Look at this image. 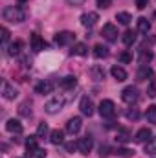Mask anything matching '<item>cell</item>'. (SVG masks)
Returning <instances> with one entry per match:
<instances>
[{"instance_id":"1","label":"cell","mask_w":156,"mask_h":158,"mask_svg":"<svg viewBox=\"0 0 156 158\" xmlns=\"http://www.w3.org/2000/svg\"><path fill=\"white\" fill-rule=\"evenodd\" d=\"M2 15H4V20L13 22V24H18V22H22V20L26 19L24 9L18 7V6H7V7L2 11Z\"/></svg>"},{"instance_id":"2","label":"cell","mask_w":156,"mask_h":158,"mask_svg":"<svg viewBox=\"0 0 156 158\" xmlns=\"http://www.w3.org/2000/svg\"><path fill=\"white\" fill-rule=\"evenodd\" d=\"M63 107H64V99H63L61 96H55V98H51L50 101H46L44 110H46L48 114H57Z\"/></svg>"},{"instance_id":"3","label":"cell","mask_w":156,"mask_h":158,"mask_svg":"<svg viewBox=\"0 0 156 158\" xmlns=\"http://www.w3.org/2000/svg\"><path fill=\"white\" fill-rule=\"evenodd\" d=\"M99 114H101V118H114V114H116L114 101L112 99H103L99 103Z\"/></svg>"},{"instance_id":"4","label":"cell","mask_w":156,"mask_h":158,"mask_svg":"<svg viewBox=\"0 0 156 158\" xmlns=\"http://www.w3.org/2000/svg\"><path fill=\"white\" fill-rule=\"evenodd\" d=\"M121 99L125 101V103H129V105H132V103H136L138 101V88L136 86H127V88H123V92H121Z\"/></svg>"},{"instance_id":"5","label":"cell","mask_w":156,"mask_h":158,"mask_svg":"<svg viewBox=\"0 0 156 158\" xmlns=\"http://www.w3.org/2000/svg\"><path fill=\"white\" fill-rule=\"evenodd\" d=\"M76 40V35L72 33V31H59L57 35H55V42L59 44V46H68V44H72Z\"/></svg>"},{"instance_id":"6","label":"cell","mask_w":156,"mask_h":158,"mask_svg":"<svg viewBox=\"0 0 156 158\" xmlns=\"http://www.w3.org/2000/svg\"><path fill=\"white\" fill-rule=\"evenodd\" d=\"M81 127H83V121H81L79 116H74V118H70L66 121V132L68 134H77L81 131Z\"/></svg>"},{"instance_id":"7","label":"cell","mask_w":156,"mask_h":158,"mask_svg":"<svg viewBox=\"0 0 156 158\" xmlns=\"http://www.w3.org/2000/svg\"><path fill=\"white\" fill-rule=\"evenodd\" d=\"M101 35H103L107 40L114 42V40H117V28L114 26V24H105L103 30H101Z\"/></svg>"},{"instance_id":"8","label":"cell","mask_w":156,"mask_h":158,"mask_svg":"<svg viewBox=\"0 0 156 158\" xmlns=\"http://www.w3.org/2000/svg\"><path fill=\"white\" fill-rule=\"evenodd\" d=\"M79 109H81V112H83L84 116H92V114H94V103H92V99H90L88 96H84V98H81V103H79Z\"/></svg>"},{"instance_id":"9","label":"cell","mask_w":156,"mask_h":158,"mask_svg":"<svg viewBox=\"0 0 156 158\" xmlns=\"http://www.w3.org/2000/svg\"><path fill=\"white\" fill-rule=\"evenodd\" d=\"M92 147H94V142H92V138L90 136H84V138H79L77 142V149L83 153V155H88L90 151H92Z\"/></svg>"},{"instance_id":"10","label":"cell","mask_w":156,"mask_h":158,"mask_svg":"<svg viewBox=\"0 0 156 158\" xmlns=\"http://www.w3.org/2000/svg\"><path fill=\"white\" fill-rule=\"evenodd\" d=\"M99 20V15L96 13V11H90V13H84L83 17H81V24L84 26V28H92L96 22Z\"/></svg>"},{"instance_id":"11","label":"cell","mask_w":156,"mask_h":158,"mask_svg":"<svg viewBox=\"0 0 156 158\" xmlns=\"http://www.w3.org/2000/svg\"><path fill=\"white\" fill-rule=\"evenodd\" d=\"M53 86H55V85H53L51 81L46 79V81H40V83L35 85V92L40 94V96H44V94H51V92H53Z\"/></svg>"},{"instance_id":"12","label":"cell","mask_w":156,"mask_h":158,"mask_svg":"<svg viewBox=\"0 0 156 158\" xmlns=\"http://www.w3.org/2000/svg\"><path fill=\"white\" fill-rule=\"evenodd\" d=\"M153 77H154L153 68H149L147 64H142L140 70H138V74H136V79L138 81H147V79H153Z\"/></svg>"},{"instance_id":"13","label":"cell","mask_w":156,"mask_h":158,"mask_svg":"<svg viewBox=\"0 0 156 158\" xmlns=\"http://www.w3.org/2000/svg\"><path fill=\"white\" fill-rule=\"evenodd\" d=\"M151 138H153V132H151V129H149V127L140 129V131L136 132V136H134V140H136L138 143H145V142H149Z\"/></svg>"},{"instance_id":"14","label":"cell","mask_w":156,"mask_h":158,"mask_svg":"<svg viewBox=\"0 0 156 158\" xmlns=\"http://www.w3.org/2000/svg\"><path fill=\"white\" fill-rule=\"evenodd\" d=\"M2 94H4V98H6V99H15V98L18 96L17 88H15V86H11L7 81H4V83H2Z\"/></svg>"},{"instance_id":"15","label":"cell","mask_w":156,"mask_h":158,"mask_svg":"<svg viewBox=\"0 0 156 158\" xmlns=\"http://www.w3.org/2000/svg\"><path fill=\"white\" fill-rule=\"evenodd\" d=\"M6 129H7V132H11V134H20V132H22V123H20L18 119L11 118V119H7Z\"/></svg>"},{"instance_id":"16","label":"cell","mask_w":156,"mask_h":158,"mask_svg":"<svg viewBox=\"0 0 156 158\" xmlns=\"http://www.w3.org/2000/svg\"><path fill=\"white\" fill-rule=\"evenodd\" d=\"M30 44H31V50H33L35 53H39L40 50L44 48V40L40 39V35H37V33H31V37H30Z\"/></svg>"},{"instance_id":"17","label":"cell","mask_w":156,"mask_h":158,"mask_svg":"<svg viewBox=\"0 0 156 158\" xmlns=\"http://www.w3.org/2000/svg\"><path fill=\"white\" fill-rule=\"evenodd\" d=\"M90 76H92L94 81H103V79H105V70H103V66L94 64V66L90 68Z\"/></svg>"},{"instance_id":"18","label":"cell","mask_w":156,"mask_h":158,"mask_svg":"<svg viewBox=\"0 0 156 158\" xmlns=\"http://www.w3.org/2000/svg\"><path fill=\"white\" fill-rule=\"evenodd\" d=\"M50 142H51L53 145L63 143V142H64V132H63V131H59V129L51 131V132H50Z\"/></svg>"},{"instance_id":"19","label":"cell","mask_w":156,"mask_h":158,"mask_svg":"<svg viewBox=\"0 0 156 158\" xmlns=\"http://www.w3.org/2000/svg\"><path fill=\"white\" fill-rule=\"evenodd\" d=\"M86 53H88V48H86V44H83V42H77V44H74V46H72V55L84 57Z\"/></svg>"},{"instance_id":"20","label":"cell","mask_w":156,"mask_h":158,"mask_svg":"<svg viewBox=\"0 0 156 158\" xmlns=\"http://www.w3.org/2000/svg\"><path fill=\"white\" fill-rule=\"evenodd\" d=\"M110 74H112V77L116 79V81H125L127 79V72L121 66H112L110 68Z\"/></svg>"},{"instance_id":"21","label":"cell","mask_w":156,"mask_h":158,"mask_svg":"<svg viewBox=\"0 0 156 158\" xmlns=\"http://www.w3.org/2000/svg\"><path fill=\"white\" fill-rule=\"evenodd\" d=\"M20 50H22V40H13L7 46V55H18Z\"/></svg>"},{"instance_id":"22","label":"cell","mask_w":156,"mask_h":158,"mask_svg":"<svg viewBox=\"0 0 156 158\" xmlns=\"http://www.w3.org/2000/svg\"><path fill=\"white\" fill-rule=\"evenodd\" d=\"M94 55H96L97 59H105V57L109 55V48L103 46V44H96V46H94Z\"/></svg>"},{"instance_id":"23","label":"cell","mask_w":156,"mask_h":158,"mask_svg":"<svg viewBox=\"0 0 156 158\" xmlns=\"http://www.w3.org/2000/svg\"><path fill=\"white\" fill-rule=\"evenodd\" d=\"M76 85H77L76 76H66V77L61 79V86H63V88H74Z\"/></svg>"},{"instance_id":"24","label":"cell","mask_w":156,"mask_h":158,"mask_svg":"<svg viewBox=\"0 0 156 158\" xmlns=\"http://www.w3.org/2000/svg\"><path fill=\"white\" fill-rule=\"evenodd\" d=\"M37 140H39V136L35 134V136H28V140H26V151H33V149H39V143H37Z\"/></svg>"},{"instance_id":"25","label":"cell","mask_w":156,"mask_h":158,"mask_svg":"<svg viewBox=\"0 0 156 158\" xmlns=\"http://www.w3.org/2000/svg\"><path fill=\"white\" fill-rule=\"evenodd\" d=\"M116 140L119 143H127V142H130L132 138H130V132L129 131H125V129H121V131H117L116 134Z\"/></svg>"},{"instance_id":"26","label":"cell","mask_w":156,"mask_h":158,"mask_svg":"<svg viewBox=\"0 0 156 158\" xmlns=\"http://www.w3.org/2000/svg\"><path fill=\"white\" fill-rule=\"evenodd\" d=\"M116 20L119 22V24H123V26H127L130 20H132V17L127 13V11H119V13H116Z\"/></svg>"},{"instance_id":"27","label":"cell","mask_w":156,"mask_h":158,"mask_svg":"<svg viewBox=\"0 0 156 158\" xmlns=\"http://www.w3.org/2000/svg\"><path fill=\"white\" fill-rule=\"evenodd\" d=\"M149 30H151V22H149L145 17L138 19V31H142V33H147Z\"/></svg>"},{"instance_id":"28","label":"cell","mask_w":156,"mask_h":158,"mask_svg":"<svg viewBox=\"0 0 156 158\" xmlns=\"http://www.w3.org/2000/svg\"><path fill=\"white\" fill-rule=\"evenodd\" d=\"M151 59H153V53H151V50H145V48H142V52H140V63H142V64H147V63H151Z\"/></svg>"},{"instance_id":"29","label":"cell","mask_w":156,"mask_h":158,"mask_svg":"<svg viewBox=\"0 0 156 158\" xmlns=\"http://www.w3.org/2000/svg\"><path fill=\"white\" fill-rule=\"evenodd\" d=\"M145 153L147 155H156V136H153L149 142H145Z\"/></svg>"},{"instance_id":"30","label":"cell","mask_w":156,"mask_h":158,"mask_svg":"<svg viewBox=\"0 0 156 158\" xmlns=\"http://www.w3.org/2000/svg\"><path fill=\"white\" fill-rule=\"evenodd\" d=\"M145 118L149 123H154L156 125V107L154 105H151V107H147V112H145Z\"/></svg>"},{"instance_id":"31","label":"cell","mask_w":156,"mask_h":158,"mask_svg":"<svg viewBox=\"0 0 156 158\" xmlns=\"http://www.w3.org/2000/svg\"><path fill=\"white\" fill-rule=\"evenodd\" d=\"M134 40H136V33H134L132 30H127V31L123 33V42H125L127 46H130Z\"/></svg>"},{"instance_id":"32","label":"cell","mask_w":156,"mask_h":158,"mask_svg":"<svg viewBox=\"0 0 156 158\" xmlns=\"http://www.w3.org/2000/svg\"><path fill=\"white\" fill-rule=\"evenodd\" d=\"M26 158H46V151L44 149H33V151H28Z\"/></svg>"},{"instance_id":"33","label":"cell","mask_w":156,"mask_h":158,"mask_svg":"<svg viewBox=\"0 0 156 158\" xmlns=\"http://www.w3.org/2000/svg\"><path fill=\"white\" fill-rule=\"evenodd\" d=\"M18 112H20V116H26V118H30L31 116V105L26 101V103H22L20 107H18Z\"/></svg>"},{"instance_id":"34","label":"cell","mask_w":156,"mask_h":158,"mask_svg":"<svg viewBox=\"0 0 156 158\" xmlns=\"http://www.w3.org/2000/svg\"><path fill=\"white\" fill-rule=\"evenodd\" d=\"M147 96H149V98H156V79L154 77L151 79V83H149V86H147Z\"/></svg>"},{"instance_id":"35","label":"cell","mask_w":156,"mask_h":158,"mask_svg":"<svg viewBox=\"0 0 156 158\" xmlns=\"http://www.w3.org/2000/svg\"><path fill=\"white\" fill-rule=\"evenodd\" d=\"M116 155L117 156H123V158H129V156L134 155V151H132V149H127V147H121V149H117L116 151Z\"/></svg>"},{"instance_id":"36","label":"cell","mask_w":156,"mask_h":158,"mask_svg":"<svg viewBox=\"0 0 156 158\" xmlns=\"http://www.w3.org/2000/svg\"><path fill=\"white\" fill-rule=\"evenodd\" d=\"M119 61L125 63V64L132 63V53H130V52H121V53H119Z\"/></svg>"},{"instance_id":"37","label":"cell","mask_w":156,"mask_h":158,"mask_svg":"<svg viewBox=\"0 0 156 158\" xmlns=\"http://www.w3.org/2000/svg\"><path fill=\"white\" fill-rule=\"evenodd\" d=\"M46 134H48V125L42 121V123H39V127H37V136L39 138H44Z\"/></svg>"},{"instance_id":"38","label":"cell","mask_w":156,"mask_h":158,"mask_svg":"<svg viewBox=\"0 0 156 158\" xmlns=\"http://www.w3.org/2000/svg\"><path fill=\"white\" fill-rule=\"evenodd\" d=\"M127 118H129V119H138V118H140V112H138V109L127 110Z\"/></svg>"},{"instance_id":"39","label":"cell","mask_w":156,"mask_h":158,"mask_svg":"<svg viewBox=\"0 0 156 158\" xmlns=\"http://www.w3.org/2000/svg\"><path fill=\"white\" fill-rule=\"evenodd\" d=\"M110 4H112V0H97L99 9H107V7H110Z\"/></svg>"},{"instance_id":"40","label":"cell","mask_w":156,"mask_h":158,"mask_svg":"<svg viewBox=\"0 0 156 158\" xmlns=\"http://www.w3.org/2000/svg\"><path fill=\"white\" fill-rule=\"evenodd\" d=\"M149 6V0H136V7L138 9H145Z\"/></svg>"},{"instance_id":"41","label":"cell","mask_w":156,"mask_h":158,"mask_svg":"<svg viewBox=\"0 0 156 158\" xmlns=\"http://www.w3.org/2000/svg\"><path fill=\"white\" fill-rule=\"evenodd\" d=\"M7 40H9V31H7L6 28H2V42L7 44Z\"/></svg>"},{"instance_id":"42","label":"cell","mask_w":156,"mask_h":158,"mask_svg":"<svg viewBox=\"0 0 156 158\" xmlns=\"http://www.w3.org/2000/svg\"><path fill=\"white\" fill-rule=\"evenodd\" d=\"M70 6H74V7H77V6H83L84 4V0H66Z\"/></svg>"},{"instance_id":"43","label":"cell","mask_w":156,"mask_h":158,"mask_svg":"<svg viewBox=\"0 0 156 158\" xmlns=\"http://www.w3.org/2000/svg\"><path fill=\"white\" fill-rule=\"evenodd\" d=\"M76 147H77V143H66V151H68V153H72Z\"/></svg>"},{"instance_id":"44","label":"cell","mask_w":156,"mask_h":158,"mask_svg":"<svg viewBox=\"0 0 156 158\" xmlns=\"http://www.w3.org/2000/svg\"><path fill=\"white\" fill-rule=\"evenodd\" d=\"M99 151H101V153H99L101 156H107V155H109V147H107V145H105V147H101Z\"/></svg>"},{"instance_id":"45","label":"cell","mask_w":156,"mask_h":158,"mask_svg":"<svg viewBox=\"0 0 156 158\" xmlns=\"http://www.w3.org/2000/svg\"><path fill=\"white\" fill-rule=\"evenodd\" d=\"M18 2H20V4H22V2H26V0H18Z\"/></svg>"}]
</instances>
